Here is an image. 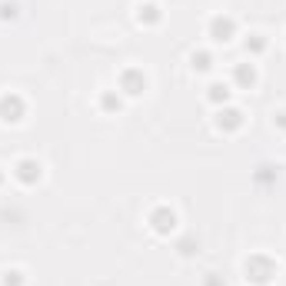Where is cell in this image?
<instances>
[{
    "label": "cell",
    "mask_w": 286,
    "mask_h": 286,
    "mask_svg": "<svg viewBox=\"0 0 286 286\" xmlns=\"http://www.w3.org/2000/svg\"><path fill=\"white\" fill-rule=\"evenodd\" d=\"M229 37H233V20H229V17H216V20H213V40L227 43Z\"/></svg>",
    "instance_id": "1"
},
{
    "label": "cell",
    "mask_w": 286,
    "mask_h": 286,
    "mask_svg": "<svg viewBox=\"0 0 286 286\" xmlns=\"http://www.w3.org/2000/svg\"><path fill=\"white\" fill-rule=\"evenodd\" d=\"M34 170H40V163H34V160H27V163H20V180H27V183H30V180H34Z\"/></svg>",
    "instance_id": "2"
},
{
    "label": "cell",
    "mask_w": 286,
    "mask_h": 286,
    "mask_svg": "<svg viewBox=\"0 0 286 286\" xmlns=\"http://www.w3.org/2000/svg\"><path fill=\"white\" fill-rule=\"evenodd\" d=\"M210 90H213V94H210L213 100H220V96H223V100H227V96H229V94H227V87H220V83H213Z\"/></svg>",
    "instance_id": "3"
}]
</instances>
